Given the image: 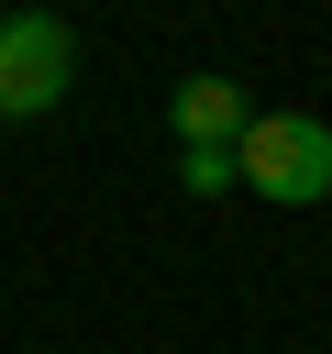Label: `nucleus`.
Wrapping results in <instances>:
<instances>
[{"label": "nucleus", "instance_id": "f257e3e1", "mask_svg": "<svg viewBox=\"0 0 332 354\" xmlns=\"http://www.w3.org/2000/svg\"><path fill=\"white\" fill-rule=\"evenodd\" d=\"M232 177L266 188L277 210H310V199H332V133L310 111H255L232 133Z\"/></svg>", "mask_w": 332, "mask_h": 354}, {"label": "nucleus", "instance_id": "f03ea898", "mask_svg": "<svg viewBox=\"0 0 332 354\" xmlns=\"http://www.w3.org/2000/svg\"><path fill=\"white\" fill-rule=\"evenodd\" d=\"M66 66H77L66 22L55 11H11L0 22V122H44L66 100Z\"/></svg>", "mask_w": 332, "mask_h": 354}, {"label": "nucleus", "instance_id": "7ed1b4c3", "mask_svg": "<svg viewBox=\"0 0 332 354\" xmlns=\"http://www.w3.org/2000/svg\"><path fill=\"white\" fill-rule=\"evenodd\" d=\"M166 122H177V144H221V155H232V133L255 122V100H243L232 77H177Z\"/></svg>", "mask_w": 332, "mask_h": 354}, {"label": "nucleus", "instance_id": "20e7f679", "mask_svg": "<svg viewBox=\"0 0 332 354\" xmlns=\"http://www.w3.org/2000/svg\"><path fill=\"white\" fill-rule=\"evenodd\" d=\"M177 177H188L199 199H221V188H232V155H221V144H177Z\"/></svg>", "mask_w": 332, "mask_h": 354}]
</instances>
